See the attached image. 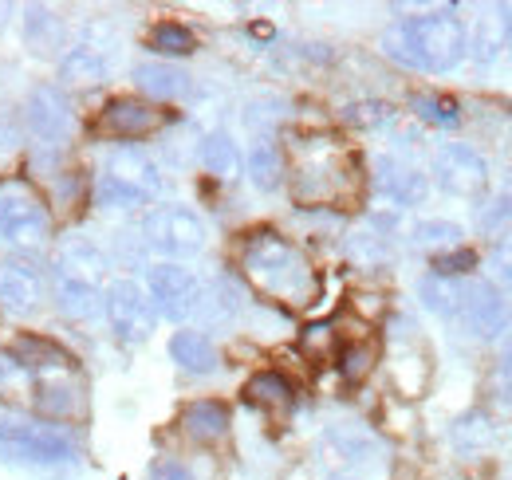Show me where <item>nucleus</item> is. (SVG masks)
<instances>
[{
    "label": "nucleus",
    "instance_id": "16",
    "mask_svg": "<svg viewBox=\"0 0 512 480\" xmlns=\"http://www.w3.org/2000/svg\"><path fill=\"white\" fill-rule=\"evenodd\" d=\"M375 181H379V189H383L386 197H394L398 205H418L426 197V189H430L414 166H402L394 158H379L375 162Z\"/></svg>",
    "mask_w": 512,
    "mask_h": 480
},
{
    "label": "nucleus",
    "instance_id": "23",
    "mask_svg": "<svg viewBox=\"0 0 512 480\" xmlns=\"http://www.w3.org/2000/svg\"><path fill=\"white\" fill-rule=\"evenodd\" d=\"M24 36L36 52H52L60 40H64V24L56 12L48 8H28V20H24Z\"/></svg>",
    "mask_w": 512,
    "mask_h": 480
},
{
    "label": "nucleus",
    "instance_id": "37",
    "mask_svg": "<svg viewBox=\"0 0 512 480\" xmlns=\"http://www.w3.org/2000/svg\"><path fill=\"white\" fill-rule=\"evenodd\" d=\"M509 370H512V339H509Z\"/></svg>",
    "mask_w": 512,
    "mask_h": 480
},
{
    "label": "nucleus",
    "instance_id": "31",
    "mask_svg": "<svg viewBox=\"0 0 512 480\" xmlns=\"http://www.w3.org/2000/svg\"><path fill=\"white\" fill-rule=\"evenodd\" d=\"M371 362H375V351H371V347H363V343H355V347H347V351H343V374H347L351 382H359V378L371 370Z\"/></svg>",
    "mask_w": 512,
    "mask_h": 480
},
{
    "label": "nucleus",
    "instance_id": "28",
    "mask_svg": "<svg viewBox=\"0 0 512 480\" xmlns=\"http://www.w3.org/2000/svg\"><path fill=\"white\" fill-rule=\"evenodd\" d=\"M410 107L418 111V119L434 122V126H457L461 122V111L453 99H442V95H414Z\"/></svg>",
    "mask_w": 512,
    "mask_h": 480
},
{
    "label": "nucleus",
    "instance_id": "14",
    "mask_svg": "<svg viewBox=\"0 0 512 480\" xmlns=\"http://www.w3.org/2000/svg\"><path fill=\"white\" fill-rule=\"evenodd\" d=\"M44 300V276L28 260H0V303L12 315H32Z\"/></svg>",
    "mask_w": 512,
    "mask_h": 480
},
{
    "label": "nucleus",
    "instance_id": "5",
    "mask_svg": "<svg viewBox=\"0 0 512 480\" xmlns=\"http://www.w3.org/2000/svg\"><path fill=\"white\" fill-rule=\"evenodd\" d=\"M158 193V166L142 150H115L103 162V174L95 185V201L103 209H138Z\"/></svg>",
    "mask_w": 512,
    "mask_h": 480
},
{
    "label": "nucleus",
    "instance_id": "25",
    "mask_svg": "<svg viewBox=\"0 0 512 480\" xmlns=\"http://www.w3.org/2000/svg\"><path fill=\"white\" fill-rule=\"evenodd\" d=\"M150 48L158 56H190L193 52V32L186 24H174V20H162L150 28Z\"/></svg>",
    "mask_w": 512,
    "mask_h": 480
},
{
    "label": "nucleus",
    "instance_id": "9",
    "mask_svg": "<svg viewBox=\"0 0 512 480\" xmlns=\"http://www.w3.org/2000/svg\"><path fill=\"white\" fill-rule=\"evenodd\" d=\"M146 284H150L154 311H162L170 319H186L190 311H197V303H201V280L193 276L186 264H174V260L154 264L150 276H146Z\"/></svg>",
    "mask_w": 512,
    "mask_h": 480
},
{
    "label": "nucleus",
    "instance_id": "19",
    "mask_svg": "<svg viewBox=\"0 0 512 480\" xmlns=\"http://www.w3.org/2000/svg\"><path fill=\"white\" fill-rule=\"evenodd\" d=\"M170 359L190 374H213L217 370V347L197 331H178L170 339Z\"/></svg>",
    "mask_w": 512,
    "mask_h": 480
},
{
    "label": "nucleus",
    "instance_id": "20",
    "mask_svg": "<svg viewBox=\"0 0 512 480\" xmlns=\"http://www.w3.org/2000/svg\"><path fill=\"white\" fill-rule=\"evenodd\" d=\"M292 394H296L292 382L284 374H276V370H260V374H253L245 382V398L253 406H264V410H288L292 406Z\"/></svg>",
    "mask_w": 512,
    "mask_h": 480
},
{
    "label": "nucleus",
    "instance_id": "32",
    "mask_svg": "<svg viewBox=\"0 0 512 480\" xmlns=\"http://www.w3.org/2000/svg\"><path fill=\"white\" fill-rule=\"evenodd\" d=\"M489 268H493V276H497L501 284H509V288H512V237L501 240V244L493 248V256H489Z\"/></svg>",
    "mask_w": 512,
    "mask_h": 480
},
{
    "label": "nucleus",
    "instance_id": "15",
    "mask_svg": "<svg viewBox=\"0 0 512 480\" xmlns=\"http://www.w3.org/2000/svg\"><path fill=\"white\" fill-rule=\"evenodd\" d=\"M162 122H166V115L142 99H111L99 115V130L115 134V138H142V134H154Z\"/></svg>",
    "mask_w": 512,
    "mask_h": 480
},
{
    "label": "nucleus",
    "instance_id": "22",
    "mask_svg": "<svg viewBox=\"0 0 512 480\" xmlns=\"http://www.w3.org/2000/svg\"><path fill=\"white\" fill-rule=\"evenodd\" d=\"M201 166L213 174V178H233L241 170V154H237V142L229 134H209L201 142Z\"/></svg>",
    "mask_w": 512,
    "mask_h": 480
},
{
    "label": "nucleus",
    "instance_id": "12",
    "mask_svg": "<svg viewBox=\"0 0 512 480\" xmlns=\"http://www.w3.org/2000/svg\"><path fill=\"white\" fill-rule=\"evenodd\" d=\"M24 115H28V130H32L36 142H44V146L67 142V134H71V103L64 99L60 87H36L28 95Z\"/></svg>",
    "mask_w": 512,
    "mask_h": 480
},
{
    "label": "nucleus",
    "instance_id": "29",
    "mask_svg": "<svg viewBox=\"0 0 512 480\" xmlns=\"http://www.w3.org/2000/svg\"><path fill=\"white\" fill-rule=\"evenodd\" d=\"M414 240H418V244H426V248H449V244H457V240H461V229H457V225H449V221H426V225H418V229H414Z\"/></svg>",
    "mask_w": 512,
    "mask_h": 480
},
{
    "label": "nucleus",
    "instance_id": "24",
    "mask_svg": "<svg viewBox=\"0 0 512 480\" xmlns=\"http://www.w3.org/2000/svg\"><path fill=\"white\" fill-rule=\"evenodd\" d=\"M103 75H107V56H103V52H95V48H75V52L64 60V79H67V83L95 87Z\"/></svg>",
    "mask_w": 512,
    "mask_h": 480
},
{
    "label": "nucleus",
    "instance_id": "10",
    "mask_svg": "<svg viewBox=\"0 0 512 480\" xmlns=\"http://www.w3.org/2000/svg\"><path fill=\"white\" fill-rule=\"evenodd\" d=\"M461 323L481 335V339H497L501 331H509L512 323V307L509 300L493 288V284H461V307H457Z\"/></svg>",
    "mask_w": 512,
    "mask_h": 480
},
{
    "label": "nucleus",
    "instance_id": "4",
    "mask_svg": "<svg viewBox=\"0 0 512 480\" xmlns=\"http://www.w3.org/2000/svg\"><path fill=\"white\" fill-rule=\"evenodd\" d=\"M0 457L12 465L52 469V465L75 461V441L67 429L52 425V421L0 418Z\"/></svg>",
    "mask_w": 512,
    "mask_h": 480
},
{
    "label": "nucleus",
    "instance_id": "7",
    "mask_svg": "<svg viewBox=\"0 0 512 480\" xmlns=\"http://www.w3.org/2000/svg\"><path fill=\"white\" fill-rule=\"evenodd\" d=\"M103 311H107V319H111V331H115L123 343H146L150 331H154V319H158L150 296H146L134 280H115V284L107 288V296H103Z\"/></svg>",
    "mask_w": 512,
    "mask_h": 480
},
{
    "label": "nucleus",
    "instance_id": "1",
    "mask_svg": "<svg viewBox=\"0 0 512 480\" xmlns=\"http://www.w3.org/2000/svg\"><path fill=\"white\" fill-rule=\"evenodd\" d=\"M386 56L418 71H449L465 60V28L446 12L398 20L383 36Z\"/></svg>",
    "mask_w": 512,
    "mask_h": 480
},
{
    "label": "nucleus",
    "instance_id": "30",
    "mask_svg": "<svg viewBox=\"0 0 512 480\" xmlns=\"http://www.w3.org/2000/svg\"><path fill=\"white\" fill-rule=\"evenodd\" d=\"M473 264H477V256L469 252V248H457V252H449V256H434V276H461V272H473Z\"/></svg>",
    "mask_w": 512,
    "mask_h": 480
},
{
    "label": "nucleus",
    "instance_id": "35",
    "mask_svg": "<svg viewBox=\"0 0 512 480\" xmlns=\"http://www.w3.org/2000/svg\"><path fill=\"white\" fill-rule=\"evenodd\" d=\"M150 480H193V477H190V469L178 465V461H158L154 473H150Z\"/></svg>",
    "mask_w": 512,
    "mask_h": 480
},
{
    "label": "nucleus",
    "instance_id": "33",
    "mask_svg": "<svg viewBox=\"0 0 512 480\" xmlns=\"http://www.w3.org/2000/svg\"><path fill=\"white\" fill-rule=\"evenodd\" d=\"M509 221H512V197H505V201H493V209H485L481 229L497 233V225H509Z\"/></svg>",
    "mask_w": 512,
    "mask_h": 480
},
{
    "label": "nucleus",
    "instance_id": "13",
    "mask_svg": "<svg viewBox=\"0 0 512 480\" xmlns=\"http://www.w3.org/2000/svg\"><path fill=\"white\" fill-rule=\"evenodd\" d=\"M512 40V8L509 4H489L477 12L469 36H465V52L477 63H493Z\"/></svg>",
    "mask_w": 512,
    "mask_h": 480
},
{
    "label": "nucleus",
    "instance_id": "34",
    "mask_svg": "<svg viewBox=\"0 0 512 480\" xmlns=\"http://www.w3.org/2000/svg\"><path fill=\"white\" fill-rule=\"evenodd\" d=\"M304 347H308L312 355H323V351L331 347V327H327V323H316V327H308V331H304Z\"/></svg>",
    "mask_w": 512,
    "mask_h": 480
},
{
    "label": "nucleus",
    "instance_id": "17",
    "mask_svg": "<svg viewBox=\"0 0 512 480\" xmlns=\"http://www.w3.org/2000/svg\"><path fill=\"white\" fill-rule=\"evenodd\" d=\"M182 429L190 433L193 441L213 445V441H221V437L229 433V406H221V402H213V398L190 402L186 414H182Z\"/></svg>",
    "mask_w": 512,
    "mask_h": 480
},
{
    "label": "nucleus",
    "instance_id": "18",
    "mask_svg": "<svg viewBox=\"0 0 512 480\" xmlns=\"http://www.w3.org/2000/svg\"><path fill=\"white\" fill-rule=\"evenodd\" d=\"M134 83L150 95V99H182L190 91V75L170 67V63H138L134 67Z\"/></svg>",
    "mask_w": 512,
    "mask_h": 480
},
{
    "label": "nucleus",
    "instance_id": "11",
    "mask_svg": "<svg viewBox=\"0 0 512 480\" xmlns=\"http://www.w3.org/2000/svg\"><path fill=\"white\" fill-rule=\"evenodd\" d=\"M434 178L453 197H477L489 185V170H485L477 150H469L461 142H449L434 154Z\"/></svg>",
    "mask_w": 512,
    "mask_h": 480
},
{
    "label": "nucleus",
    "instance_id": "2",
    "mask_svg": "<svg viewBox=\"0 0 512 480\" xmlns=\"http://www.w3.org/2000/svg\"><path fill=\"white\" fill-rule=\"evenodd\" d=\"M245 276L253 280L264 296L284 303H308L316 296V276L308 268V260L276 233H253L241 256Z\"/></svg>",
    "mask_w": 512,
    "mask_h": 480
},
{
    "label": "nucleus",
    "instance_id": "27",
    "mask_svg": "<svg viewBox=\"0 0 512 480\" xmlns=\"http://www.w3.org/2000/svg\"><path fill=\"white\" fill-rule=\"evenodd\" d=\"M249 174H253V181L260 189H276V185H280L284 166H280V150H276L272 142L253 146V154H249Z\"/></svg>",
    "mask_w": 512,
    "mask_h": 480
},
{
    "label": "nucleus",
    "instance_id": "8",
    "mask_svg": "<svg viewBox=\"0 0 512 480\" xmlns=\"http://www.w3.org/2000/svg\"><path fill=\"white\" fill-rule=\"evenodd\" d=\"M142 233H146V240L158 252H166V256H193V252L205 248V225H201V217L190 213V209H182V205L154 209L142 221Z\"/></svg>",
    "mask_w": 512,
    "mask_h": 480
},
{
    "label": "nucleus",
    "instance_id": "38",
    "mask_svg": "<svg viewBox=\"0 0 512 480\" xmlns=\"http://www.w3.org/2000/svg\"><path fill=\"white\" fill-rule=\"evenodd\" d=\"M339 480H343V477H339Z\"/></svg>",
    "mask_w": 512,
    "mask_h": 480
},
{
    "label": "nucleus",
    "instance_id": "36",
    "mask_svg": "<svg viewBox=\"0 0 512 480\" xmlns=\"http://www.w3.org/2000/svg\"><path fill=\"white\" fill-rule=\"evenodd\" d=\"M351 122H383L386 119V107H379V103H363V107H351V115H347Z\"/></svg>",
    "mask_w": 512,
    "mask_h": 480
},
{
    "label": "nucleus",
    "instance_id": "26",
    "mask_svg": "<svg viewBox=\"0 0 512 480\" xmlns=\"http://www.w3.org/2000/svg\"><path fill=\"white\" fill-rule=\"evenodd\" d=\"M418 292H422V303L438 315H457V307H461V284L446 280V276H426Z\"/></svg>",
    "mask_w": 512,
    "mask_h": 480
},
{
    "label": "nucleus",
    "instance_id": "6",
    "mask_svg": "<svg viewBox=\"0 0 512 480\" xmlns=\"http://www.w3.org/2000/svg\"><path fill=\"white\" fill-rule=\"evenodd\" d=\"M0 237L16 248H36L48 237L44 197L28 181H0Z\"/></svg>",
    "mask_w": 512,
    "mask_h": 480
},
{
    "label": "nucleus",
    "instance_id": "3",
    "mask_svg": "<svg viewBox=\"0 0 512 480\" xmlns=\"http://www.w3.org/2000/svg\"><path fill=\"white\" fill-rule=\"evenodd\" d=\"M107 260L95 244L71 240L60 260H56V288H60V307L71 319H95L103 311L107 296Z\"/></svg>",
    "mask_w": 512,
    "mask_h": 480
},
{
    "label": "nucleus",
    "instance_id": "21",
    "mask_svg": "<svg viewBox=\"0 0 512 480\" xmlns=\"http://www.w3.org/2000/svg\"><path fill=\"white\" fill-rule=\"evenodd\" d=\"M12 359L20 362V366H28V370H71V359H67L64 351L56 343H48V339H36V335L16 339Z\"/></svg>",
    "mask_w": 512,
    "mask_h": 480
}]
</instances>
